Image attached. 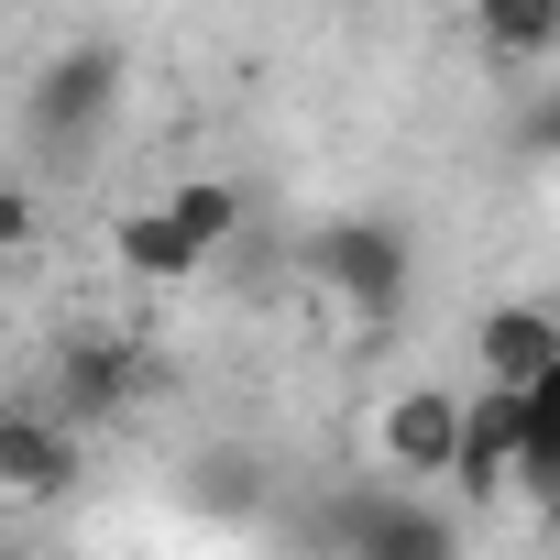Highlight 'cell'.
Here are the masks:
<instances>
[{"label":"cell","mask_w":560,"mask_h":560,"mask_svg":"<svg viewBox=\"0 0 560 560\" xmlns=\"http://www.w3.org/2000/svg\"><path fill=\"white\" fill-rule=\"evenodd\" d=\"M330 560H462V516L429 483H341L319 505Z\"/></svg>","instance_id":"obj_1"},{"label":"cell","mask_w":560,"mask_h":560,"mask_svg":"<svg viewBox=\"0 0 560 560\" xmlns=\"http://www.w3.org/2000/svg\"><path fill=\"white\" fill-rule=\"evenodd\" d=\"M110 110H121V45H67V56H45V67H34V89H23V132H34V154H45V165L100 154Z\"/></svg>","instance_id":"obj_2"},{"label":"cell","mask_w":560,"mask_h":560,"mask_svg":"<svg viewBox=\"0 0 560 560\" xmlns=\"http://www.w3.org/2000/svg\"><path fill=\"white\" fill-rule=\"evenodd\" d=\"M308 275H319L363 330H385V319L407 308V287H418V242H407L385 209H352V220L308 231Z\"/></svg>","instance_id":"obj_3"},{"label":"cell","mask_w":560,"mask_h":560,"mask_svg":"<svg viewBox=\"0 0 560 560\" xmlns=\"http://www.w3.org/2000/svg\"><path fill=\"white\" fill-rule=\"evenodd\" d=\"M154 385H165V363L143 352V341H121V330H78L67 352H56V385H45V418L56 429H121L132 407H154Z\"/></svg>","instance_id":"obj_4"},{"label":"cell","mask_w":560,"mask_h":560,"mask_svg":"<svg viewBox=\"0 0 560 560\" xmlns=\"http://www.w3.org/2000/svg\"><path fill=\"white\" fill-rule=\"evenodd\" d=\"M89 472V440L56 429L45 407H0V505H67Z\"/></svg>","instance_id":"obj_5"},{"label":"cell","mask_w":560,"mask_h":560,"mask_svg":"<svg viewBox=\"0 0 560 560\" xmlns=\"http://www.w3.org/2000/svg\"><path fill=\"white\" fill-rule=\"evenodd\" d=\"M516 451H527V396L516 385H472L462 396V451H451V494L494 505L516 483Z\"/></svg>","instance_id":"obj_6"},{"label":"cell","mask_w":560,"mask_h":560,"mask_svg":"<svg viewBox=\"0 0 560 560\" xmlns=\"http://www.w3.org/2000/svg\"><path fill=\"white\" fill-rule=\"evenodd\" d=\"M385 462L407 472V483H451V451H462V396L451 385H407V396H385Z\"/></svg>","instance_id":"obj_7"},{"label":"cell","mask_w":560,"mask_h":560,"mask_svg":"<svg viewBox=\"0 0 560 560\" xmlns=\"http://www.w3.org/2000/svg\"><path fill=\"white\" fill-rule=\"evenodd\" d=\"M472 363H483V385H538L549 363H560V308H527V298H505V308H483L472 319Z\"/></svg>","instance_id":"obj_8"},{"label":"cell","mask_w":560,"mask_h":560,"mask_svg":"<svg viewBox=\"0 0 560 560\" xmlns=\"http://www.w3.org/2000/svg\"><path fill=\"white\" fill-rule=\"evenodd\" d=\"M110 253H121V275H143V287H176V275H198V264H209L165 209H132V220L110 231Z\"/></svg>","instance_id":"obj_9"},{"label":"cell","mask_w":560,"mask_h":560,"mask_svg":"<svg viewBox=\"0 0 560 560\" xmlns=\"http://www.w3.org/2000/svg\"><path fill=\"white\" fill-rule=\"evenodd\" d=\"M154 209H165V220H176L198 253H220V242L242 231V187H231V176H187V187H165Z\"/></svg>","instance_id":"obj_10"},{"label":"cell","mask_w":560,"mask_h":560,"mask_svg":"<svg viewBox=\"0 0 560 560\" xmlns=\"http://www.w3.org/2000/svg\"><path fill=\"white\" fill-rule=\"evenodd\" d=\"M516 483L538 505H560V363L527 385V451H516Z\"/></svg>","instance_id":"obj_11"},{"label":"cell","mask_w":560,"mask_h":560,"mask_svg":"<svg viewBox=\"0 0 560 560\" xmlns=\"http://www.w3.org/2000/svg\"><path fill=\"white\" fill-rule=\"evenodd\" d=\"M472 34L494 56H560V0H472Z\"/></svg>","instance_id":"obj_12"},{"label":"cell","mask_w":560,"mask_h":560,"mask_svg":"<svg viewBox=\"0 0 560 560\" xmlns=\"http://www.w3.org/2000/svg\"><path fill=\"white\" fill-rule=\"evenodd\" d=\"M527 143H538V154L560 165V100H549V110H527Z\"/></svg>","instance_id":"obj_13"}]
</instances>
